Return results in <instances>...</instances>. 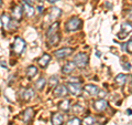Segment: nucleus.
Listing matches in <instances>:
<instances>
[{"label":"nucleus","instance_id":"obj_1","mask_svg":"<svg viewBox=\"0 0 132 125\" xmlns=\"http://www.w3.org/2000/svg\"><path fill=\"white\" fill-rule=\"evenodd\" d=\"M73 82H67V84H66V87H67L68 92L73 94V95H80L81 93V86H80V83L78 81V79H73L72 80Z\"/></svg>","mask_w":132,"mask_h":125},{"label":"nucleus","instance_id":"obj_2","mask_svg":"<svg viewBox=\"0 0 132 125\" xmlns=\"http://www.w3.org/2000/svg\"><path fill=\"white\" fill-rule=\"evenodd\" d=\"M80 26H81V20L79 18H77V17H73V18H71L65 23V30L68 32H73L78 30Z\"/></svg>","mask_w":132,"mask_h":125},{"label":"nucleus","instance_id":"obj_3","mask_svg":"<svg viewBox=\"0 0 132 125\" xmlns=\"http://www.w3.org/2000/svg\"><path fill=\"white\" fill-rule=\"evenodd\" d=\"M26 41H24L21 37H15L14 39V42H13V45H12V49H13V52L15 54L20 55L21 53L26 50Z\"/></svg>","mask_w":132,"mask_h":125},{"label":"nucleus","instance_id":"obj_4","mask_svg":"<svg viewBox=\"0 0 132 125\" xmlns=\"http://www.w3.org/2000/svg\"><path fill=\"white\" fill-rule=\"evenodd\" d=\"M88 54H86L84 52H79L74 57V63L76 64V66L78 68H85L86 65L88 64Z\"/></svg>","mask_w":132,"mask_h":125},{"label":"nucleus","instance_id":"obj_5","mask_svg":"<svg viewBox=\"0 0 132 125\" xmlns=\"http://www.w3.org/2000/svg\"><path fill=\"white\" fill-rule=\"evenodd\" d=\"M61 13H62V11H61L60 8L53 7L52 9L50 10L48 15L46 16V18H45V21H48V22H53V23H54V22H56L55 20L61 16Z\"/></svg>","mask_w":132,"mask_h":125},{"label":"nucleus","instance_id":"obj_6","mask_svg":"<svg viewBox=\"0 0 132 125\" xmlns=\"http://www.w3.org/2000/svg\"><path fill=\"white\" fill-rule=\"evenodd\" d=\"M132 32V26L131 23L129 22H123L121 24V29H120V32L118 33V38L119 39H125L126 37L129 34V33Z\"/></svg>","mask_w":132,"mask_h":125},{"label":"nucleus","instance_id":"obj_7","mask_svg":"<svg viewBox=\"0 0 132 125\" xmlns=\"http://www.w3.org/2000/svg\"><path fill=\"white\" fill-rule=\"evenodd\" d=\"M73 52H74L73 48H62V49L57 50V51L54 52V55L57 58V59H63V58L71 55Z\"/></svg>","mask_w":132,"mask_h":125},{"label":"nucleus","instance_id":"obj_8","mask_svg":"<svg viewBox=\"0 0 132 125\" xmlns=\"http://www.w3.org/2000/svg\"><path fill=\"white\" fill-rule=\"evenodd\" d=\"M68 93V90L65 85H57L54 89V96L55 98H65Z\"/></svg>","mask_w":132,"mask_h":125},{"label":"nucleus","instance_id":"obj_9","mask_svg":"<svg viewBox=\"0 0 132 125\" xmlns=\"http://www.w3.org/2000/svg\"><path fill=\"white\" fill-rule=\"evenodd\" d=\"M94 107L98 112H104V111L107 110V107H108V103H107V101L104 99L96 100V101L94 102Z\"/></svg>","mask_w":132,"mask_h":125},{"label":"nucleus","instance_id":"obj_10","mask_svg":"<svg viewBox=\"0 0 132 125\" xmlns=\"http://www.w3.org/2000/svg\"><path fill=\"white\" fill-rule=\"evenodd\" d=\"M19 95L22 100H24V101H29V100H31L33 96H34V91L32 89H22L19 92Z\"/></svg>","mask_w":132,"mask_h":125},{"label":"nucleus","instance_id":"obj_11","mask_svg":"<svg viewBox=\"0 0 132 125\" xmlns=\"http://www.w3.org/2000/svg\"><path fill=\"white\" fill-rule=\"evenodd\" d=\"M33 116H34V111H33V109H31V107H28L22 113V121L24 123H29L33 119Z\"/></svg>","mask_w":132,"mask_h":125},{"label":"nucleus","instance_id":"obj_12","mask_svg":"<svg viewBox=\"0 0 132 125\" xmlns=\"http://www.w3.org/2000/svg\"><path fill=\"white\" fill-rule=\"evenodd\" d=\"M75 68H76V64L74 63V61H68L63 65L62 72H63L64 74H71L73 71L75 70Z\"/></svg>","mask_w":132,"mask_h":125},{"label":"nucleus","instance_id":"obj_13","mask_svg":"<svg viewBox=\"0 0 132 125\" xmlns=\"http://www.w3.org/2000/svg\"><path fill=\"white\" fill-rule=\"evenodd\" d=\"M22 12H23V9L21 6H14L12 8V17H13L15 21H19L22 18Z\"/></svg>","mask_w":132,"mask_h":125},{"label":"nucleus","instance_id":"obj_14","mask_svg":"<svg viewBox=\"0 0 132 125\" xmlns=\"http://www.w3.org/2000/svg\"><path fill=\"white\" fill-rule=\"evenodd\" d=\"M50 61H51V55L47 54V53H45V54H43L38 60V63L40 65V68H46L47 64L50 63Z\"/></svg>","mask_w":132,"mask_h":125},{"label":"nucleus","instance_id":"obj_15","mask_svg":"<svg viewBox=\"0 0 132 125\" xmlns=\"http://www.w3.org/2000/svg\"><path fill=\"white\" fill-rule=\"evenodd\" d=\"M85 91L87 92L88 94L90 95H97L99 94V92H100V90H99V87L97 85H93V84H87L85 85Z\"/></svg>","mask_w":132,"mask_h":125},{"label":"nucleus","instance_id":"obj_16","mask_svg":"<svg viewBox=\"0 0 132 125\" xmlns=\"http://www.w3.org/2000/svg\"><path fill=\"white\" fill-rule=\"evenodd\" d=\"M22 9H23V12L26 13V16L29 17V18L34 15V9H33V7L31 5H29V3H27V2L22 1Z\"/></svg>","mask_w":132,"mask_h":125},{"label":"nucleus","instance_id":"obj_17","mask_svg":"<svg viewBox=\"0 0 132 125\" xmlns=\"http://www.w3.org/2000/svg\"><path fill=\"white\" fill-rule=\"evenodd\" d=\"M60 40H61L60 34L59 33H55V34H53V36L50 37V38H47V44L50 47H55V45L59 44Z\"/></svg>","mask_w":132,"mask_h":125},{"label":"nucleus","instance_id":"obj_18","mask_svg":"<svg viewBox=\"0 0 132 125\" xmlns=\"http://www.w3.org/2000/svg\"><path fill=\"white\" fill-rule=\"evenodd\" d=\"M64 117L61 113H54L52 115V124L53 125H62L63 124Z\"/></svg>","mask_w":132,"mask_h":125},{"label":"nucleus","instance_id":"obj_19","mask_svg":"<svg viewBox=\"0 0 132 125\" xmlns=\"http://www.w3.org/2000/svg\"><path fill=\"white\" fill-rule=\"evenodd\" d=\"M59 26H60L59 22H54V23H52L51 26H50L48 30H47V32H46V37H47V38H50L51 36L57 33V30H59Z\"/></svg>","mask_w":132,"mask_h":125},{"label":"nucleus","instance_id":"obj_20","mask_svg":"<svg viewBox=\"0 0 132 125\" xmlns=\"http://www.w3.org/2000/svg\"><path fill=\"white\" fill-rule=\"evenodd\" d=\"M114 81H116V83H117L119 86H122V85H125L126 83H127L128 75H126V74H119V75L116 77Z\"/></svg>","mask_w":132,"mask_h":125},{"label":"nucleus","instance_id":"obj_21","mask_svg":"<svg viewBox=\"0 0 132 125\" xmlns=\"http://www.w3.org/2000/svg\"><path fill=\"white\" fill-rule=\"evenodd\" d=\"M59 107L62 111L68 112L69 109H71V101H69V100H63L62 102L59 103Z\"/></svg>","mask_w":132,"mask_h":125},{"label":"nucleus","instance_id":"obj_22","mask_svg":"<svg viewBox=\"0 0 132 125\" xmlns=\"http://www.w3.org/2000/svg\"><path fill=\"white\" fill-rule=\"evenodd\" d=\"M36 74H38V69H36V66L34 65H30L29 68L27 69V77L29 79H33Z\"/></svg>","mask_w":132,"mask_h":125},{"label":"nucleus","instance_id":"obj_23","mask_svg":"<svg viewBox=\"0 0 132 125\" xmlns=\"http://www.w3.org/2000/svg\"><path fill=\"white\" fill-rule=\"evenodd\" d=\"M11 20H12V19H10V18H9V17H8L7 15H3V16L1 17L2 27L5 28V29H8V28H9V26H10V22H11Z\"/></svg>","mask_w":132,"mask_h":125},{"label":"nucleus","instance_id":"obj_24","mask_svg":"<svg viewBox=\"0 0 132 125\" xmlns=\"http://www.w3.org/2000/svg\"><path fill=\"white\" fill-rule=\"evenodd\" d=\"M45 83H46L45 79H44V78H40L39 80L35 82V89H36V90H39V91L43 90V87L45 86Z\"/></svg>","mask_w":132,"mask_h":125},{"label":"nucleus","instance_id":"obj_25","mask_svg":"<svg viewBox=\"0 0 132 125\" xmlns=\"http://www.w3.org/2000/svg\"><path fill=\"white\" fill-rule=\"evenodd\" d=\"M82 123H84V125H95L96 119H95L94 116H86L84 121H82Z\"/></svg>","mask_w":132,"mask_h":125},{"label":"nucleus","instance_id":"obj_26","mask_svg":"<svg viewBox=\"0 0 132 125\" xmlns=\"http://www.w3.org/2000/svg\"><path fill=\"white\" fill-rule=\"evenodd\" d=\"M48 83L51 86H57V84H59V78H57L56 75H53L48 79Z\"/></svg>","mask_w":132,"mask_h":125},{"label":"nucleus","instance_id":"obj_27","mask_svg":"<svg viewBox=\"0 0 132 125\" xmlns=\"http://www.w3.org/2000/svg\"><path fill=\"white\" fill-rule=\"evenodd\" d=\"M80 124H81V122L78 117H74V119L69 120L68 122L66 123V125H80Z\"/></svg>","mask_w":132,"mask_h":125},{"label":"nucleus","instance_id":"obj_28","mask_svg":"<svg viewBox=\"0 0 132 125\" xmlns=\"http://www.w3.org/2000/svg\"><path fill=\"white\" fill-rule=\"evenodd\" d=\"M126 51L129 53H132V40L126 44Z\"/></svg>","mask_w":132,"mask_h":125},{"label":"nucleus","instance_id":"obj_29","mask_svg":"<svg viewBox=\"0 0 132 125\" xmlns=\"http://www.w3.org/2000/svg\"><path fill=\"white\" fill-rule=\"evenodd\" d=\"M82 107L80 106V105H78V104H76V105H74L73 106V111H74V113H75V112H82Z\"/></svg>","mask_w":132,"mask_h":125},{"label":"nucleus","instance_id":"obj_30","mask_svg":"<svg viewBox=\"0 0 132 125\" xmlns=\"http://www.w3.org/2000/svg\"><path fill=\"white\" fill-rule=\"evenodd\" d=\"M127 18H128V20H129V21H132V9H130L129 11H128Z\"/></svg>","mask_w":132,"mask_h":125},{"label":"nucleus","instance_id":"obj_31","mask_svg":"<svg viewBox=\"0 0 132 125\" xmlns=\"http://www.w3.org/2000/svg\"><path fill=\"white\" fill-rule=\"evenodd\" d=\"M43 9H44L43 6H38V7H36V11H38V13H39V15L43 13Z\"/></svg>","mask_w":132,"mask_h":125},{"label":"nucleus","instance_id":"obj_32","mask_svg":"<svg viewBox=\"0 0 132 125\" xmlns=\"http://www.w3.org/2000/svg\"><path fill=\"white\" fill-rule=\"evenodd\" d=\"M125 63H126V64H122L123 68H125L126 70H130V69H131V65L129 64V62H125Z\"/></svg>","mask_w":132,"mask_h":125},{"label":"nucleus","instance_id":"obj_33","mask_svg":"<svg viewBox=\"0 0 132 125\" xmlns=\"http://www.w3.org/2000/svg\"><path fill=\"white\" fill-rule=\"evenodd\" d=\"M23 2H27L29 5H32L33 2H34V0H23Z\"/></svg>","mask_w":132,"mask_h":125},{"label":"nucleus","instance_id":"obj_34","mask_svg":"<svg viewBox=\"0 0 132 125\" xmlns=\"http://www.w3.org/2000/svg\"><path fill=\"white\" fill-rule=\"evenodd\" d=\"M47 1H48L50 3H55V2L57 1V0H47Z\"/></svg>","mask_w":132,"mask_h":125},{"label":"nucleus","instance_id":"obj_35","mask_svg":"<svg viewBox=\"0 0 132 125\" xmlns=\"http://www.w3.org/2000/svg\"><path fill=\"white\" fill-rule=\"evenodd\" d=\"M2 5V0H0V6H1Z\"/></svg>","mask_w":132,"mask_h":125},{"label":"nucleus","instance_id":"obj_36","mask_svg":"<svg viewBox=\"0 0 132 125\" xmlns=\"http://www.w3.org/2000/svg\"><path fill=\"white\" fill-rule=\"evenodd\" d=\"M40 1H42V0H40Z\"/></svg>","mask_w":132,"mask_h":125}]
</instances>
